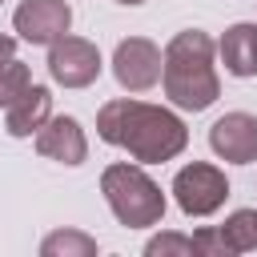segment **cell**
I'll list each match as a JSON object with an SVG mask.
<instances>
[{
  "instance_id": "obj_1",
  "label": "cell",
  "mask_w": 257,
  "mask_h": 257,
  "mask_svg": "<svg viewBox=\"0 0 257 257\" xmlns=\"http://www.w3.org/2000/svg\"><path fill=\"white\" fill-rule=\"evenodd\" d=\"M96 137L112 149H124L141 165H165V161L181 157L185 145H189V128L173 108L128 100V96H116V100L100 104Z\"/></svg>"
},
{
  "instance_id": "obj_2",
  "label": "cell",
  "mask_w": 257,
  "mask_h": 257,
  "mask_svg": "<svg viewBox=\"0 0 257 257\" xmlns=\"http://www.w3.org/2000/svg\"><path fill=\"white\" fill-rule=\"evenodd\" d=\"M217 44L201 28H185L165 44V96L185 108V112H205L221 96V76H217Z\"/></svg>"
},
{
  "instance_id": "obj_3",
  "label": "cell",
  "mask_w": 257,
  "mask_h": 257,
  "mask_svg": "<svg viewBox=\"0 0 257 257\" xmlns=\"http://www.w3.org/2000/svg\"><path fill=\"white\" fill-rule=\"evenodd\" d=\"M100 193L112 209V217L128 229H149V225H161L165 217V193L161 185L137 165H108L100 173Z\"/></svg>"
},
{
  "instance_id": "obj_4",
  "label": "cell",
  "mask_w": 257,
  "mask_h": 257,
  "mask_svg": "<svg viewBox=\"0 0 257 257\" xmlns=\"http://www.w3.org/2000/svg\"><path fill=\"white\" fill-rule=\"evenodd\" d=\"M229 197V181L209 161H189L173 177V201L185 217H213Z\"/></svg>"
},
{
  "instance_id": "obj_5",
  "label": "cell",
  "mask_w": 257,
  "mask_h": 257,
  "mask_svg": "<svg viewBox=\"0 0 257 257\" xmlns=\"http://www.w3.org/2000/svg\"><path fill=\"white\" fill-rule=\"evenodd\" d=\"M161 72H165V52L149 36H124L112 48V76L124 92H149L153 84H161Z\"/></svg>"
},
{
  "instance_id": "obj_6",
  "label": "cell",
  "mask_w": 257,
  "mask_h": 257,
  "mask_svg": "<svg viewBox=\"0 0 257 257\" xmlns=\"http://www.w3.org/2000/svg\"><path fill=\"white\" fill-rule=\"evenodd\" d=\"M100 68H104L100 48L84 36L64 32L56 44H48V76L64 88H88L100 76Z\"/></svg>"
},
{
  "instance_id": "obj_7",
  "label": "cell",
  "mask_w": 257,
  "mask_h": 257,
  "mask_svg": "<svg viewBox=\"0 0 257 257\" xmlns=\"http://www.w3.org/2000/svg\"><path fill=\"white\" fill-rule=\"evenodd\" d=\"M12 28L20 32V40L48 48L72 28V8L64 0H24L12 12Z\"/></svg>"
},
{
  "instance_id": "obj_8",
  "label": "cell",
  "mask_w": 257,
  "mask_h": 257,
  "mask_svg": "<svg viewBox=\"0 0 257 257\" xmlns=\"http://www.w3.org/2000/svg\"><path fill=\"white\" fill-rule=\"evenodd\" d=\"M209 149L229 165L257 161V116L253 112H225L209 124Z\"/></svg>"
},
{
  "instance_id": "obj_9",
  "label": "cell",
  "mask_w": 257,
  "mask_h": 257,
  "mask_svg": "<svg viewBox=\"0 0 257 257\" xmlns=\"http://www.w3.org/2000/svg\"><path fill=\"white\" fill-rule=\"evenodd\" d=\"M36 153L56 161V165L76 169L88 157V137H84L76 116H48V124L36 133Z\"/></svg>"
},
{
  "instance_id": "obj_10",
  "label": "cell",
  "mask_w": 257,
  "mask_h": 257,
  "mask_svg": "<svg viewBox=\"0 0 257 257\" xmlns=\"http://www.w3.org/2000/svg\"><path fill=\"white\" fill-rule=\"evenodd\" d=\"M52 116V88L48 84H28L24 96H16L4 108V128L8 137H36Z\"/></svg>"
},
{
  "instance_id": "obj_11",
  "label": "cell",
  "mask_w": 257,
  "mask_h": 257,
  "mask_svg": "<svg viewBox=\"0 0 257 257\" xmlns=\"http://www.w3.org/2000/svg\"><path fill=\"white\" fill-rule=\"evenodd\" d=\"M217 56L225 64L229 76L249 80L257 76V24L253 20H237L225 28V36L217 40Z\"/></svg>"
},
{
  "instance_id": "obj_12",
  "label": "cell",
  "mask_w": 257,
  "mask_h": 257,
  "mask_svg": "<svg viewBox=\"0 0 257 257\" xmlns=\"http://www.w3.org/2000/svg\"><path fill=\"white\" fill-rule=\"evenodd\" d=\"M40 257H96V241L80 229H56L40 241Z\"/></svg>"
},
{
  "instance_id": "obj_13",
  "label": "cell",
  "mask_w": 257,
  "mask_h": 257,
  "mask_svg": "<svg viewBox=\"0 0 257 257\" xmlns=\"http://www.w3.org/2000/svg\"><path fill=\"white\" fill-rule=\"evenodd\" d=\"M221 233H225L233 257L257 249V209H237V213H229L225 225H221Z\"/></svg>"
},
{
  "instance_id": "obj_14",
  "label": "cell",
  "mask_w": 257,
  "mask_h": 257,
  "mask_svg": "<svg viewBox=\"0 0 257 257\" xmlns=\"http://www.w3.org/2000/svg\"><path fill=\"white\" fill-rule=\"evenodd\" d=\"M32 84V72H28V64L24 60H4L0 64V108H8L16 96H24V88Z\"/></svg>"
},
{
  "instance_id": "obj_15",
  "label": "cell",
  "mask_w": 257,
  "mask_h": 257,
  "mask_svg": "<svg viewBox=\"0 0 257 257\" xmlns=\"http://www.w3.org/2000/svg\"><path fill=\"white\" fill-rule=\"evenodd\" d=\"M197 241L185 233H157L145 241V257H193Z\"/></svg>"
},
{
  "instance_id": "obj_16",
  "label": "cell",
  "mask_w": 257,
  "mask_h": 257,
  "mask_svg": "<svg viewBox=\"0 0 257 257\" xmlns=\"http://www.w3.org/2000/svg\"><path fill=\"white\" fill-rule=\"evenodd\" d=\"M193 241H197V253H205V257H233V249H229L221 225H217V229H197Z\"/></svg>"
},
{
  "instance_id": "obj_17",
  "label": "cell",
  "mask_w": 257,
  "mask_h": 257,
  "mask_svg": "<svg viewBox=\"0 0 257 257\" xmlns=\"http://www.w3.org/2000/svg\"><path fill=\"white\" fill-rule=\"evenodd\" d=\"M12 56H16V36H4V32H0V64L12 60Z\"/></svg>"
},
{
  "instance_id": "obj_18",
  "label": "cell",
  "mask_w": 257,
  "mask_h": 257,
  "mask_svg": "<svg viewBox=\"0 0 257 257\" xmlns=\"http://www.w3.org/2000/svg\"><path fill=\"white\" fill-rule=\"evenodd\" d=\"M116 4H128V8H133V4H145V0H116Z\"/></svg>"
},
{
  "instance_id": "obj_19",
  "label": "cell",
  "mask_w": 257,
  "mask_h": 257,
  "mask_svg": "<svg viewBox=\"0 0 257 257\" xmlns=\"http://www.w3.org/2000/svg\"><path fill=\"white\" fill-rule=\"evenodd\" d=\"M0 4H4V0H0Z\"/></svg>"
}]
</instances>
